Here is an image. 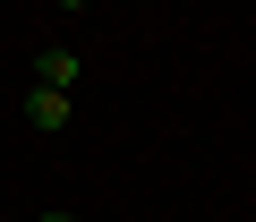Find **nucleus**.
<instances>
[{"label": "nucleus", "mask_w": 256, "mask_h": 222, "mask_svg": "<svg viewBox=\"0 0 256 222\" xmlns=\"http://www.w3.org/2000/svg\"><path fill=\"white\" fill-rule=\"evenodd\" d=\"M18 111H26V128H43V137H60V128H68V94H60V86H26V102H18Z\"/></svg>", "instance_id": "f257e3e1"}, {"label": "nucleus", "mask_w": 256, "mask_h": 222, "mask_svg": "<svg viewBox=\"0 0 256 222\" xmlns=\"http://www.w3.org/2000/svg\"><path fill=\"white\" fill-rule=\"evenodd\" d=\"M77 68H86L77 52H43V60H34V86H60V94H68V86H77Z\"/></svg>", "instance_id": "f03ea898"}, {"label": "nucleus", "mask_w": 256, "mask_h": 222, "mask_svg": "<svg viewBox=\"0 0 256 222\" xmlns=\"http://www.w3.org/2000/svg\"><path fill=\"white\" fill-rule=\"evenodd\" d=\"M43 222H77V214H43Z\"/></svg>", "instance_id": "7ed1b4c3"}, {"label": "nucleus", "mask_w": 256, "mask_h": 222, "mask_svg": "<svg viewBox=\"0 0 256 222\" xmlns=\"http://www.w3.org/2000/svg\"><path fill=\"white\" fill-rule=\"evenodd\" d=\"M60 9H86V0H60Z\"/></svg>", "instance_id": "20e7f679"}]
</instances>
